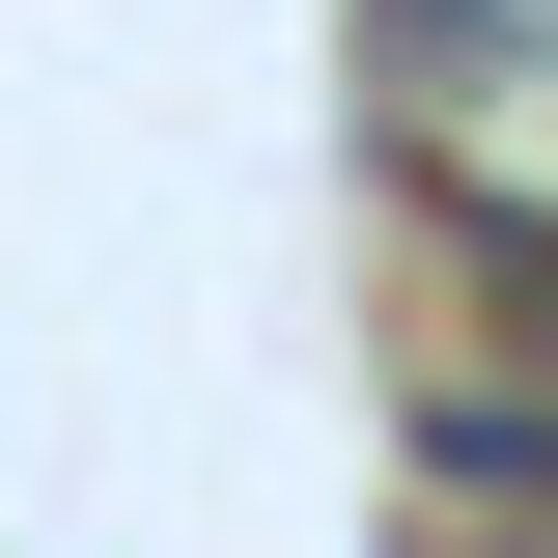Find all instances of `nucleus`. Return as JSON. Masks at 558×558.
Segmentation results:
<instances>
[{"label": "nucleus", "mask_w": 558, "mask_h": 558, "mask_svg": "<svg viewBox=\"0 0 558 558\" xmlns=\"http://www.w3.org/2000/svg\"><path fill=\"white\" fill-rule=\"evenodd\" d=\"M502 558H558V502H531V531H502Z\"/></svg>", "instance_id": "f257e3e1"}]
</instances>
